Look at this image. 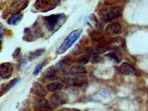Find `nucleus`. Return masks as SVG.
Masks as SVG:
<instances>
[{
	"mask_svg": "<svg viewBox=\"0 0 148 111\" xmlns=\"http://www.w3.org/2000/svg\"><path fill=\"white\" fill-rule=\"evenodd\" d=\"M64 14H53L43 17L44 24L50 32H55L62 26L66 21Z\"/></svg>",
	"mask_w": 148,
	"mask_h": 111,
	"instance_id": "nucleus-1",
	"label": "nucleus"
},
{
	"mask_svg": "<svg viewBox=\"0 0 148 111\" xmlns=\"http://www.w3.org/2000/svg\"><path fill=\"white\" fill-rule=\"evenodd\" d=\"M83 32L82 29H78L72 31L64 40L58 49L59 54L64 53L70 49L79 38Z\"/></svg>",
	"mask_w": 148,
	"mask_h": 111,
	"instance_id": "nucleus-2",
	"label": "nucleus"
},
{
	"mask_svg": "<svg viewBox=\"0 0 148 111\" xmlns=\"http://www.w3.org/2000/svg\"><path fill=\"white\" fill-rule=\"evenodd\" d=\"M99 15L100 19L104 22H110L119 16V9L117 7L105 9L99 12Z\"/></svg>",
	"mask_w": 148,
	"mask_h": 111,
	"instance_id": "nucleus-3",
	"label": "nucleus"
},
{
	"mask_svg": "<svg viewBox=\"0 0 148 111\" xmlns=\"http://www.w3.org/2000/svg\"><path fill=\"white\" fill-rule=\"evenodd\" d=\"M60 0H36L34 8L38 10L45 12L57 7L60 3Z\"/></svg>",
	"mask_w": 148,
	"mask_h": 111,
	"instance_id": "nucleus-4",
	"label": "nucleus"
},
{
	"mask_svg": "<svg viewBox=\"0 0 148 111\" xmlns=\"http://www.w3.org/2000/svg\"><path fill=\"white\" fill-rule=\"evenodd\" d=\"M50 101L53 105L56 106L64 105L69 101V97L65 93L58 92L51 96Z\"/></svg>",
	"mask_w": 148,
	"mask_h": 111,
	"instance_id": "nucleus-5",
	"label": "nucleus"
},
{
	"mask_svg": "<svg viewBox=\"0 0 148 111\" xmlns=\"http://www.w3.org/2000/svg\"><path fill=\"white\" fill-rule=\"evenodd\" d=\"M64 81L67 85L78 87H82L87 84V78L83 75H77L73 78H67Z\"/></svg>",
	"mask_w": 148,
	"mask_h": 111,
	"instance_id": "nucleus-6",
	"label": "nucleus"
},
{
	"mask_svg": "<svg viewBox=\"0 0 148 111\" xmlns=\"http://www.w3.org/2000/svg\"><path fill=\"white\" fill-rule=\"evenodd\" d=\"M1 76L3 79H8L12 76L13 66L10 62H3L0 66Z\"/></svg>",
	"mask_w": 148,
	"mask_h": 111,
	"instance_id": "nucleus-7",
	"label": "nucleus"
},
{
	"mask_svg": "<svg viewBox=\"0 0 148 111\" xmlns=\"http://www.w3.org/2000/svg\"><path fill=\"white\" fill-rule=\"evenodd\" d=\"M28 3V0H13L10 5V9L20 12L26 8Z\"/></svg>",
	"mask_w": 148,
	"mask_h": 111,
	"instance_id": "nucleus-8",
	"label": "nucleus"
},
{
	"mask_svg": "<svg viewBox=\"0 0 148 111\" xmlns=\"http://www.w3.org/2000/svg\"><path fill=\"white\" fill-rule=\"evenodd\" d=\"M119 71L121 73L125 75H135L137 73L136 69L127 62H123L121 64Z\"/></svg>",
	"mask_w": 148,
	"mask_h": 111,
	"instance_id": "nucleus-9",
	"label": "nucleus"
},
{
	"mask_svg": "<svg viewBox=\"0 0 148 111\" xmlns=\"http://www.w3.org/2000/svg\"><path fill=\"white\" fill-rule=\"evenodd\" d=\"M58 72L57 69L53 66H51L45 70L43 75L48 80H56L58 79Z\"/></svg>",
	"mask_w": 148,
	"mask_h": 111,
	"instance_id": "nucleus-10",
	"label": "nucleus"
},
{
	"mask_svg": "<svg viewBox=\"0 0 148 111\" xmlns=\"http://www.w3.org/2000/svg\"><path fill=\"white\" fill-rule=\"evenodd\" d=\"M121 31V27L119 23L113 22L107 26L106 33L108 35L113 36L119 34Z\"/></svg>",
	"mask_w": 148,
	"mask_h": 111,
	"instance_id": "nucleus-11",
	"label": "nucleus"
},
{
	"mask_svg": "<svg viewBox=\"0 0 148 111\" xmlns=\"http://www.w3.org/2000/svg\"><path fill=\"white\" fill-rule=\"evenodd\" d=\"M23 15L20 12H15L11 16L7 22L10 25H17L23 19Z\"/></svg>",
	"mask_w": 148,
	"mask_h": 111,
	"instance_id": "nucleus-12",
	"label": "nucleus"
},
{
	"mask_svg": "<svg viewBox=\"0 0 148 111\" xmlns=\"http://www.w3.org/2000/svg\"><path fill=\"white\" fill-rule=\"evenodd\" d=\"M32 90L34 93L40 97H45L47 95V92L39 83L34 82L32 87Z\"/></svg>",
	"mask_w": 148,
	"mask_h": 111,
	"instance_id": "nucleus-13",
	"label": "nucleus"
},
{
	"mask_svg": "<svg viewBox=\"0 0 148 111\" xmlns=\"http://www.w3.org/2000/svg\"><path fill=\"white\" fill-rule=\"evenodd\" d=\"M21 80V79L20 77H17V78H15V79L10 81L7 84L5 85L3 87H1V96H2V94H4V93H5L6 92L9 91L11 88L14 86L17 83H18Z\"/></svg>",
	"mask_w": 148,
	"mask_h": 111,
	"instance_id": "nucleus-14",
	"label": "nucleus"
},
{
	"mask_svg": "<svg viewBox=\"0 0 148 111\" xmlns=\"http://www.w3.org/2000/svg\"><path fill=\"white\" fill-rule=\"evenodd\" d=\"M86 69L83 66H73L70 69L69 73L72 75L81 74L86 73Z\"/></svg>",
	"mask_w": 148,
	"mask_h": 111,
	"instance_id": "nucleus-15",
	"label": "nucleus"
},
{
	"mask_svg": "<svg viewBox=\"0 0 148 111\" xmlns=\"http://www.w3.org/2000/svg\"><path fill=\"white\" fill-rule=\"evenodd\" d=\"M108 47H95L94 48H89L87 49L86 53L89 55H97L103 53L108 50Z\"/></svg>",
	"mask_w": 148,
	"mask_h": 111,
	"instance_id": "nucleus-16",
	"label": "nucleus"
},
{
	"mask_svg": "<svg viewBox=\"0 0 148 111\" xmlns=\"http://www.w3.org/2000/svg\"><path fill=\"white\" fill-rule=\"evenodd\" d=\"M63 87V85L59 82H53L48 84L47 86V90L51 92H57L61 90Z\"/></svg>",
	"mask_w": 148,
	"mask_h": 111,
	"instance_id": "nucleus-17",
	"label": "nucleus"
},
{
	"mask_svg": "<svg viewBox=\"0 0 148 111\" xmlns=\"http://www.w3.org/2000/svg\"><path fill=\"white\" fill-rule=\"evenodd\" d=\"M105 56L107 57L114 60L117 63H119L121 61V59H122V54H121V53L117 51L108 53Z\"/></svg>",
	"mask_w": 148,
	"mask_h": 111,
	"instance_id": "nucleus-18",
	"label": "nucleus"
},
{
	"mask_svg": "<svg viewBox=\"0 0 148 111\" xmlns=\"http://www.w3.org/2000/svg\"><path fill=\"white\" fill-rule=\"evenodd\" d=\"M34 108L40 107L50 106L49 103L46 100L42 98L36 99L34 102Z\"/></svg>",
	"mask_w": 148,
	"mask_h": 111,
	"instance_id": "nucleus-19",
	"label": "nucleus"
},
{
	"mask_svg": "<svg viewBox=\"0 0 148 111\" xmlns=\"http://www.w3.org/2000/svg\"><path fill=\"white\" fill-rule=\"evenodd\" d=\"M45 49H40L35 50L34 52H31L29 56V60H32L39 57L45 53Z\"/></svg>",
	"mask_w": 148,
	"mask_h": 111,
	"instance_id": "nucleus-20",
	"label": "nucleus"
},
{
	"mask_svg": "<svg viewBox=\"0 0 148 111\" xmlns=\"http://www.w3.org/2000/svg\"><path fill=\"white\" fill-rule=\"evenodd\" d=\"M90 58V56L89 54L83 55L78 58V63L80 64L81 66L86 65L89 62Z\"/></svg>",
	"mask_w": 148,
	"mask_h": 111,
	"instance_id": "nucleus-21",
	"label": "nucleus"
},
{
	"mask_svg": "<svg viewBox=\"0 0 148 111\" xmlns=\"http://www.w3.org/2000/svg\"><path fill=\"white\" fill-rule=\"evenodd\" d=\"M46 62L47 61L45 60L44 61L42 62H40V63H39L38 64L37 66L35 67L34 71V75H35V76L38 75L39 73L41 71V69L44 67V66L46 65Z\"/></svg>",
	"mask_w": 148,
	"mask_h": 111,
	"instance_id": "nucleus-22",
	"label": "nucleus"
},
{
	"mask_svg": "<svg viewBox=\"0 0 148 111\" xmlns=\"http://www.w3.org/2000/svg\"><path fill=\"white\" fill-rule=\"evenodd\" d=\"M90 62L94 64H102L104 62L103 59L102 57L98 56H93L91 59Z\"/></svg>",
	"mask_w": 148,
	"mask_h": 111,
	"instance_id": "nucleus-23",
	"label": "nucleus"
},
{
	"mask_svg": "<svg viewBox=\"0 0 148 111\" xmlns=\"http://www.w3.org/2000/svg\"><path fill=\"white\" fill-rule=\"evenodd\" d=\"M34 111H52V110L50 106H44L35 108Z\"/></svg>",
	"mask_w": 148,
	"mask_h": 111,
	"instance_id": "nucleus-24",
	"label": "nucleus"
},
{
	"mask_svg": "<svg viewBox=\"0 0 148 111\" xmlns=\"http://www.w3.org/2000/svg\"><path fill=\"white\" fill-rule=\"evenodd\" d=\"M21 52V49L20 48H17L15 51L12 54V56L14 59L17 58L18 56L20 54Z\"/></svg>",
	"mask_w": 148,
	"mask_h": 111,
	"instance_id": "nucleus-25",
	"label": "nucleus"
},
{
	"mask_svg": "<svg viewBox=\"0 0 148 111\" xmlns=\"http://www.w3.org/2000/svg\"><path fill=\"white\" fill-rule=\"evenodd\" d=\"M120 2L122 3H125L127 2L129 0H119Z\"/></svg>",
	"mask_w": 148,
	"mask_h": 111,
	"instance_id": "nucleus-26",
	"label": "nucleus"
},
{
	"mask_svg": "<svg viewBox=\"0 0 148 111\" xmlns=\"http://www.w3.org/2000/svg\"></svg>",
	"mask_w": 148,
	"mask_h": 111,
	"instance_id": "nucleus-27",
	"label": "nucleus"
}]
</instances>
